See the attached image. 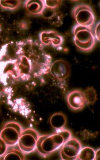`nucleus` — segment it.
Returning <instances> with one entry per match:
<instances>
[{
  "mask_svg": "<svg viewBox=\"0 0 100 160\" xmlns=\"http://www.w3.org/2000/svg\"><path fill=\"white\" fill-rule=\"evenodd\" d=\"M81 143L75 138H71L66 141L62 146L60 156L63 160H74L81 149Z\"/></svg>",
  "mask_w": 100,
  "mask_h": 160,
  "instance_id": "obj_6",
  "label": "nucleus"
},
{
  "mask_svg": "<svg viewBox=\"0 0 100 160\" xmlns=\"http://www.w3.org/2000/svg\"><path fill=\"white\" fill-rule=\"evenodd\" d=\"M100 22H98V23L96 24L95 29H94V33H93L95 39L97 40L98 42L100 41Z\"/></svg>",
  "mask_w": 100,
  "mask_h": 160,
  "instance_id": "obj_20",
  "label": "nucleus"
},
{
  "mask_svg": "<svg viewBox=\"0 0 100 160\" xmlns=\"http://www.w3.org/2000/svg\"><path fill=\"white\" fill-rule=\"evenodd\" d=\"M67 119L66 116L62 112H56L52 115L50 119V123L53 129L62 130L66 125Z\"/></svg>",
  "mask_w": 100,
  "mask_h": 160,
  "instance_id": "obj_12",
  "label": "nucleus"
},
{
  "mask_svg": "<svg viewBox=\"0 0 100 160\" xmlns=\"http://www.w3.org/2000/svg\"><path fill=\"white\" fill-rule=\"evenodd\" d=\"M86 104L92 105L96 102L97 95L96 90L92 87H87L83 91Z\"/></svg>",
  "mask_w": 100,
  "mask_h": 160,
  "instance_id": "obj_14",
  "label": "nucleus"
},
{
  "mask_svg": "<svg viewBox=\"0 0 100 160\" xmlns=\"http://www.w3.org/2000/svg\"><path fill=\"white\" fill-rule=\"evenodd\" d=\"M52 24L55 26H59L62 23V17L61 13L59 12H54L52 16L49 19Z\"/></svg>",
  "mask_w": 100,
  "mask_h": 160,
  "instance_id": "obj_18",
  "label": "nucleus"
},
{
  "mask_svg": "<svg viewBox=\"0 0 100 160\" xmlns=\"http://www.w3.org/2000/svg\"><path fill=\"white\" fill-rule=\"evenodd\" d=\"M25 159L24 152L19 149H13L6 152L4 155L3 160H21Z\"/></svg>",
  "mask_w": 100,
  "mask_h": 160,
  "instance_id": "obj_15",
  "label": "nucleus"
},
{
  "mask_svg": "<svg viewBox=\"0 0 100 160\" xmlns=\"http://www.w3.org/2000/svg\"><path fill=\"white\" fill-rule=\"evenodd\" d=\"M26 11L32 15H40L42 14L45 8L44 1L41 0H29L24 3Z\"/></svg>",
  "mask_w": 100,
  "mask_h": 160,
  "instance_id": "obj_11",
  "label": "nucleus"
},
{
  "mask_svg": "<svg viewBox=\"0 0 100 160\" xmlns=\"http://www.w3.org/2000/svg\"><path fill=\"white\" fill-rule=\"evenodd\" d=\"M22 1L20 0H1L0 6L6 10H17L21 5Z\"/></svg>",
  "mask_w": 100,
  "mask_h": 160,
  "instance_id": "obj_16",
  "label": "nucleus"
},
{
  "mask_svg": "<svg viewBox=\"0 0 100 160\" xmlns=\"http://www.w3.org/2000/svg\"><path fill=\"white\" fill-rule=\"evenodd\" d=\"M16 68L17 75L22 79H27L31 75L32 70L31 62L28 57L22 55L19 58Z\"/></svg>",
  "mask_w": 100,
  "mask_h": 160,
  "instance_id": "obj_10",
  "label": "nucleus"
},
{
  "mask_svg": "<svg viewBox=\"0 0 100 160\" xmlns=\"http://www.w3.org/2000/svg\"><path fill=\"white\" fill-rule=\"evenodd\" d=\"M94 160H100V149H98V150H97V151L95 152Z\"/></svg>",
  "mask_w": 100,
  "mask_h": 160,
  "instance_id": "obj_21",
  "label": "nucleus"
},
{
  "mask_svg": "<svg viewBox=\"0 0 100 160\" xmlns=\"http://www.w3.org/2000/svg\"><path fill=\"white\" fill-rule=\"evenodd\" d=\"M72 13L77 25L92 29L95 17L91 6L86 4H78L73 8Z\"/></svg>",
  "mask_w": 100,
  "mask_h": 160,
  "instance_id": "obj_3",
  "label": "nucleus"
},
{
  "mask_svg": "<svg viewBox=\"0 0 100 160\" xmlns=\"http://www.w3.org/2000/svg\"><path fill=\"white\" fill-rule=\"evenodd\" d=\"M95 153V151L93 148L86 146L80 150L76 160H94Z\"/></svg>",
  "mask_w": 100,
  "mask_h": 160,
  "instance_id": "obj_13",
  "label": "nucleus"
},
{
  "mask_svg": "<svg viewBox=\"0 0 100 160\" xmlns=\"http://www.w3.org/2000/svg\"><path fill=\"white\" fill-rule=\"evenodd\" d=\"M62 1L61 0H46L44 1L45 7L52 10H55L61 5Z\"/></svg>",
  "mask_w": 100,
  "mask_h": 160,
  "instance_id": "obj_17",
  "label": "nucleus"
},
{
  "mask_svg": "<svg viewBox=\"0 0 100 160\" xmlns=\"http://www.w3.org/2000/svg\"><path fill=\"white\" fill-rule=\"evenodd\" d=\"M66 102L68 106L74 111L82 110L86 104L83 91L78 89L72 90L67 94Z\"/></svg>",
  "mask_w": 100,
  "mask_h": 160,
  "instance_id": "obj_8",
  "label": "nucleus"
},
{
  "mask_svg": "<svg viewBox=\"0 0 100 160\" xmlns=\"http://www.w3.org/2000/svg\"><path fill=\"white\" fill-rule=\"evenodd\" d=\"M39 135L36 130L32 128H27L22 130L18 140L19 149L22 152L29 153L36 149V143Z\"/></svg>",
  "mask_w": 100,
  "mask_h": 160,
  "instance_id": "obj_5",
  "label": "nucleus"
},
{
  "mask_svg": "<svg viewBox=\"0 0 100 160\" xmlns=\"http://www.w3.org/2000/svg\"><path fill=\"white\" fill-rule=\"evenodd\" d=\"M50 72L52 77L60 81L65 80L71 72L70 64L63 59L56 60L51 64Z\"/></svg>",
  "mask_w": 100,
  "mask_h": 160,
  "instance_id": "obj_7",
  "label": "nucleus"
},
{
  "mask_svg": "<svg viewBox=\"0 0 100 160\" xmlns=\"http://www.w3.org/2000/svg\"><path fill=\"white\" fill-rule=\"evenodd\" d=\"M72 32L74 44L79 50L89 52L94 48L96 39L92 29L76 24L73 27Z\"/></svg>",
  "mask_w": 100,
  "mask_h": 160,
  "instance_id": "obj_2",
  "label": "nucleus"
},
{
  "mask_svg": "<svg viewBox=\"0 0 100 160\" xmlns=\"http://www.w3.org/2000/svg\"><path fill=\"white\" fill-rule=\"evenodd\" d=\"M8 146L4 141L0 137V157L3 156L7 152Z\"/></svg>",
  "mask_w": 100,
  "mask_h": 160,
  "instance_id": "obj_19",
  "label": "nucleus"
},
{
  "mask_svg": "<svg viewBox=\"0 0 100 160\" xmlns=\"http://www.w3.org/2000/svg\"><path fill=\"white\" fill-rule=\"evenodd\" d=\"M72 137L71 132L67 130H58L51 135L39 136L36 149L42 155H49L61 147L62 144Z\"/></svg>",
  "mask_w": 100,
  "mask_h": 160,
  "instance_id": "obj_1",
  "label": "nucleus"
},
{
  "mask_svg": "<svg viewBox=\"0 0 100 160\" xmlns=\"http://www.w3.org/2000/svg\"><path fill=\"white\" fill-rule=\"evenodd\" d=\"M40 39L44 45H52L54 47L62 46L64 42L63 37L61 34L52 30L42 32L40 33Z\"/></svg>",
  "mask_w": 100,
  "mask_h": 160,
  "instance_id": "obj_9",
  "label": "nucleus"
},
{
  "mask_svg": "<svg viewBox=\"0 0 100 160\" xmlns=\"http://www.w3.org/2000/svg\"><path fill=\"white\" fill-rule=\"evenodd\" d=\"M22 130V127L18 122H10L3 126L0 132V137L7 146H14L18 143Z\"/></svg>",
  "mask_w": 100,
  "mask_h": 160,
  "instance_id": "obj_4",
  "label": "nucleus"
}]
</instances>
